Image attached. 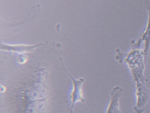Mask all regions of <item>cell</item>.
<instances>
[{"label": "cell", "mask_w": 150, "mask_h": 113, "mask_svg": "<svg viewBox=\"0 0 150 113\" xmlns=\"http://www.w3.org/2000/svg\"><path fill=\"white\" fill-rule=\"evenodd\" d=\"M145 8L148 12V22L145 30L141 34L138 39L136 42H132V49H140L142 42L144 43V49H143L145 59H146L149 48L150 47V1H145Z\"/></svg>", "instance_id": "2"}, {"label": "cell", "mask_w": 150, "mask_h": 113, "mask_svg": "<svg viewBox=\"0 0 150 113\" xmlns=\"http://www.w3.org/2000/svg\"><path fill=\"white\" fill-rule=\"evenodd\" d=\"M122 88L119 86L114 87L110 92V101L106 113H120L119 100L122 92Z\"/></svg>", "instance_id": "5"}, {"label": "cell", "mask_w": 150, "mask_h": 113, "mask_svg": "<svg viewBox=\"0 0 150 113\" xmlns=\"http://www.w3.org/2000/svg\"><path fill=\"white\" fill-rule=\"evenodd\" d=\"M117 55L115 59L122 63L124 62L129 65L133 78L135 81L139 80L145 84L146 79L144 76L145 69L144 54L141 49H132L131 51L127 54L120 52L119 49H117Z\"/></svg>", "instance_id": "1"}, {"label": "cell", "mask_w": 150, "mask_h": 113, "mask_svg": "<svg viewBox=\"0 0 150 113\" xmlns=\"http://www.w3.org/2000/svg\"><path fill=\"white\" fill-rule=\"evenodd\" d=\"M136 83L137 102L134 109L137 113H142L144 111L149 102L150 99V91L146 88L145 84L139 80L136 81Z\"/></svg>", "instance_id": "3"}, {"label": "cell", "mask_w": 150, "mask_h": 113, "mask_svg": "<svg viewBox=\"0 0 150 113\" xmlns=\"http://www.w3.org/2000/svg\"><path fill=\"white\" fill-rule=\"evenodd\" d=\"M40 45H26L23 44L19 45H8L5 43H1V49L5 51H9L13 53L23 54L30 52L35 50V49L39 46Z\"/></svg>", "instance_id": "6"}, {"label": "cell", "mask_w": 150, "mask_h": 113, "mask_svg": "<svg viewBox=\"0 0 150 113\" xmlns=\"http://www.w3.org/2000/svg\"><path fill=\"white\" fill-rule=\"evenodd\" d=\"M28 61V57L27 56L21 55L17 57V62L21 64H24Z\"/></svg>", "instance_id": "7"}, {"label": "cell", "mask_w": 150, "mask_h": 113, "mask_svg": "<svg viewBox=\"0 0 150 113\" xmlns=\"http://www.w3.org/2000/svg\"><path fill=\"white\" fill-rule=\"evenodd\" d=\"M6 91V88L5 86L2 85V84L1 85V92L4 93Z\"/></svg>", "instance_id": "8"}, {"label": "cell", "mask_w": 150, "mask_h": 113, "mask_svg": "<svg viewBox=\"0 0 150 113\" xmlns=\"http://www.w3.org/2000/svg\"><path fill=\"white\" fill-rule=\"evenodd\" d=\"M68 74L71 78L73 83V88L70 94V98L72 103V107H73L75 103L78 102H83L85 101L82 91V84L85 82V79L84 78H79L76 79L72 77L69 72Z\"/></svg>", "instance_id": "4"}]
</instances>
